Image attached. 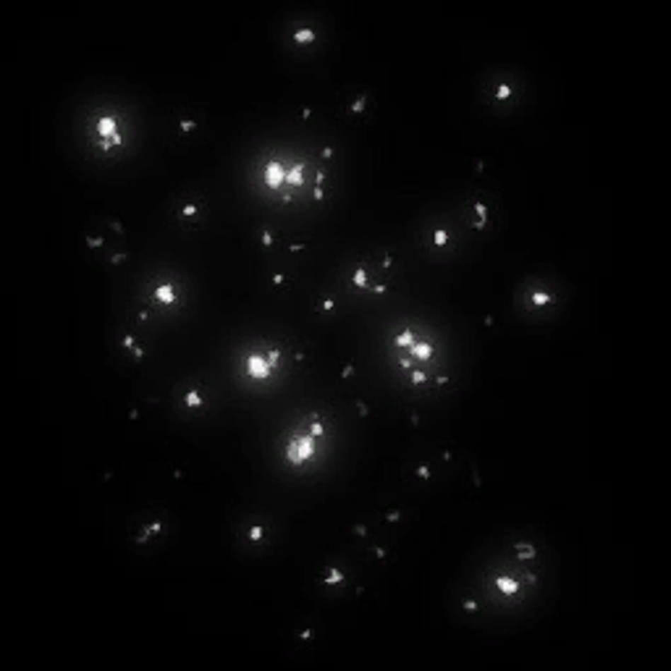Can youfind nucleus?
I'll list each match as a JSON object with an SVG mask.
<instances>
[{"label":"nucleus","mask_w":671,"mask_h":671,"mask_svg":"<svg viewBox=\"0 0 671 671\" xmlns=\"http://www.w3.org/2000/svg\"><path fill=\"white\" fill-rule=\"evenodd\" d=\"M561 299H564V289L556 281L532 275V278H527L520 286V292L514 297V304H517V312H520L522 318L546 320L561 309Z\"/></svg>","instance_id":"nucleus-1"},{"label":"nucleus","mask_w":671,"mask_h":671,"mask_svg":"<svg viewBox=\"0 0 671 671\" xmlns=\"http://www.w3.org/2000/svg\"><path fill=\"white\" fill-rule=\"evenodd\" d=\"M205 210H207V205H205L202 197L181 195L171 212H173V218H176L181 226H195L197 221H202L205 218Z\"/></svg>","instance_id":"nucleus-2"},{"label":"nucleus","mask_w":671,"mask_h":671,"mask_svg":"<svg viewBox=\"0 0 671 671\" xmlns=\"http://www.w3.org/2000/svg\"><path fill=\"white\" fill-rule=\"evenodd\" d=\"M115 241H118V229L108 231L105 223L103 229H89L87 231V247L89 255H113L115 252Z\"/></svg>","instance_id":"nucleus-3"},{"label":"nucleus","mask_w":671,"mask_h":671,"mask_svg":"<svg viewBox=\"0 0 671 671\" xmlns=\"http://www.w3.org/2000/svg\"><path fill=\"white\" fill-rule=\"evenodd\" d=\"M320 42V35H318V27L315 24H297L294 27V45L297 47H304V45H318Z\"/></svg>","instance_id":"nucleus-4"},{"label":"nucleus","mask_w":671,"mask_h":671,"mask_svg":"<svg viewBox=\"0 0 671 671\" xmlns=\"http://www.w3.org/2000/svg\"><path fill=\"white\" fill-rule=\"evenodd\" d=\"M501 84H503V87H498V81L493 84V87H495L493 103H495V105H501V100H503V103L509 105V103H514V100H517V89H514L512 84H509V79H503Z\"/></svg>","instance_id":"nucleus-5"},{"label":"nucleus","mask_w":671,"mask_h":671,"mask_svg":"<svg viewBox=\"0 0 671 671\" xmlns=\"http://www.w3.org/2000/svg\"><path fill=\"white\" fill-rule=\"evenodd\" d=\"M118 341H121V346H124V352L129 349V360H139V357H142V344L137 341V338H134V333L121 336Z\"/></svg>","instance_id":"nucleus-6"}]
</instances>
